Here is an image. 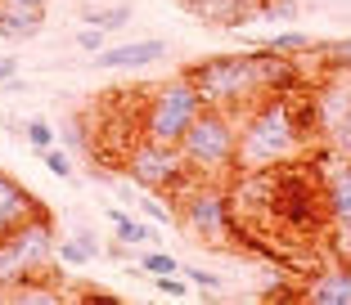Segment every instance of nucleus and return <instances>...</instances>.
<instances>
[{"instance_id": "nucleus-19", "label": "nucleus", "mask_w": 351, "mask_h": 305, "mask_svg": "<svg viewBox=\"0 0 351 305\" xmlns=\"http://www.w3.org/2000/svg\"><path fill=\"white\" fill-rule=\"evenodd\" d=\"M261 45H270V50H279V54H293V59H302V54L315 50V36H306V31H275V36H266Z\"/></svg>"}, {"instance_id": "nucleus-17", "label": "nucleus", "mask_w": 351, "mask_h": 305, "mask_svg": "<svg viewBox=\"0 0 351 305\" xmlns=\"http://www.w3.org/2000/svg\"><path fill=\"white\" fill-rule=\"evenodd\" d=\"M82 23H90V27H99V31H122L126 23H131V5H104V10H86Z\"/></svg>"}, {"instance_id": "nucleus-23", "label": "nucleus", "mask_w": 351, "mask_h": 305, "mask_svg": "<svg viewBox=\"0 0 351 305\" xmlns=\"http://www.w3.org/2000/svg\"><path fill=\"white\" fill-rule=\"evenodd\" d=\"M54 261H63V265H90L95 256L86 252V247L77 243L73 234H68V238H59V243H54Z\"/></svg>"}, {"instance_id": "nucleus-12", "label": "nucleus", "mask_w": 351, "mask_h": 305, "mask_svg": "<svg viewBox=\"0 0 351 305\" xmlns=\"http://www.w3.org/2000/svg\"><path fill=\"white\" fill-rule=\"evenodd\" d=\"M198 23L207 27H226V31H239L243 23L257 18V0H180Z\"/></svg>"}, {"instance_id": "nucleus-6", "label": "nucleus", "mask_w": 351, "mask_h": 305, "mask_svg": "<svg viewBox=\"0 0 351 305\" xmlns=\"http://www.w3.org/2000/svg\"><path fill=\"white\" fill-rule=\"evenodd\" d=\"M171 211L203 247H239L234 243L239 220H234V202H230V184L194 180L180 198H171Z\"/></svg>"}, {"instance_id": "nucleus-14", "label": "nucleus", "mask_w": 351, "mask_h": 305, "mask_svg": "<svg viewBox=\"0 0 351 305\" xmlns=\"http://www.w3.org/2000/svg\"><path fill=\"white\" fill-rule=\"evenodd\" d=\"M36 207H45V202H41L36 194H32V189H23V184L14 180V175L0 171V238L10 234L14 224L27 220V215L36 211Z\"/></svg>"}, {"instance_id": "nucleus-2", "label": "nucleus", "mask_w": 351, "mask_h": 305, "mask_svg": "<svg viewBox=\"0 0 351 305\" xmlns=\"http://www.w3.org/2000/svg\"><path fill=\"white\" fill-rule=\"evenodd\" d=\"M298 157H306V135L289 108V94H266L239 112V171H270Z\"/></svg>"}, {"instance_id": "nucleus-28", "label": "nucleus", "mask_w": 351, "mask_h": 305, "mask_svg": "<svg viewBox=\"0 0 351 305\" xmlns=\"http://www.w3.org/2000/svg\"><path fill=\"white\" fill-rule=\"evenodd\" d=\"M140 215H149L154 224H176V211L171 207H162V202H149V198H140V207H135Z\"/></svg>"}, {"instance_id": "nucleus-15", "label": "nucleus", "mask_w": 351, "mask_h": 305, "mask_svg": "<svg viewBox=\"0 0 351 305\" xmlns=\"http://www.w3.org/2000/svg\"><path fill=\"white\" fill-rule=\"evenodd\" d=\"M108 224L117 229V243L135 247V252H140V247H154V243H158V229L140 220V211L131 215V211H117V207H113V211H108Z\"/></svg>"}, {"instance_id": "nucleus-24", "label": "nucleus", "mask_w": 351, "mask_h": 305, "mask_svg": "<svg viewBox=\"0 0 351 305\" xmlns=\"http://www.w3.org/2000/svg\"><path fill=\"white\" fill-rule=\"evenodd\" d=\"M63 148H68V152H90V148H95V140H90V131H86V122H77V117H73V122L63 126Z\"/></svg>"}, {"instance_id": "nucleus-31", "label": "nucleus", "mask_w": 351, "mask_h": 305, "mask_svg": "<svg viewBox=\"0 0 351 305\" xmlns=\"http://www.w3.org/2000/svg\"><path fill=\"white\" fill-rule=\"evenodd\" d=\"M14 77H19V59L14 54H0V85L14 81Z\"/></svg>"}, {"instance_id": "nucleus-1", "label": "nucleus", "mask_w": 351, "mask_h": 305, "mask_svg": "<svg viewBox=\"0 0 351 305\" xmlns=\"http://www.w3.org/2000/svg\"><path fill=\"white\" fill-rule=\"evenodd\" d=\"M189 85L198 90V99L226 112H243L248 103L266 99V94H289L302 85V59L279 54L270 45H248L239 54H212L185 68Z\"/></svg>"}, {"instance_id": "nucleus-30", "label": "nucleus", "mask_w": 351, "mask_h": 305, "mask_svg": "<svg viewBox=\"0 0 351 305\" xmlns=\"http://www.w3.org/2000/svg\"><path fill=\"white\" fill-rule=\"evenodd\" d=\"M68 234H73L77 243H82L86 252H90L95 261H99V252H104V247H99V238H95V229H90V224H73V229H68Z\"/></svg>"}, {"instance_id": "nucleus-20", "label": "nucleus", "mask_w": 351, "mask_h": 305, "mask_svg": "<svg viewBox=\"0 0 351 305\" xmlns=\"http://www.w3.org/2000/svg\"><path fill=\"white\" fill-rule=\"evenodd\" d=\"M23 140L32 144V152H45L54 144V126L45 122V117H27V122H23Z\"/></svg>"}, {"instance_id": "nucleus-8", "label": "nucleus", "mask_w": 351, "mask_h": 305, "mask_svg": "<svg viewBox=\"0 0 351 305\" xmlns=\"http://www.w3.org/2000/svg\"><path fill=\"white\" fill-rule=\"evenodd\" d=\"M122 171H126L131 184H140L145 194H158L162 202L180 198L189 184L198 180V175L189 171L180 144H158V140H135L131 148L122 152Z\"/></svg>"}, {"instance_id": "nucleus-11", "label": "nucleus", "mask_w": 351, "mask_h": 305, "mask_svg": "<svg viewBox=\"0 0 351 305\" xmlns=\"http://www.w3.org/2000/svg\"><path fill=\"white\" fill-rule=\"evenodd\" d=\"M298 301L311 305H351V265H324L315 274H306V287L298 292Z\"/></svg>"}, {"instance_id": "nucleus-33", "label": "nucleus", "mask_w": 351, "mask_h": 305, "mask_svg": "<svg viewBox=\"0 0 351 305\" xmlns=\"http://www.w3.org/2000/svg\"><path fill=\"white\" fill-rule=\"evenodd\" d=\"M14 5H27V10H50V0H14Z\"/></svg>"}, {"instance_id": "nucleus-21", "label": "nucleus", "mask_w": 351, "mask_h": 305, "mask_svg": "<svg viewBox=\"0 0 351 305\" xmlns=\"http://www.w3.org/2000/svg\"><path fill=\"white\" fill-rule=\"evenodd\" d=\"M41 162H45V171H50L54 180H73V175H77L73 152H68V148H54V144H50V148L41 152Z\"/></svg>"}, {"instance_id": "nucleus-7", "label": "nucleus", "mask_w": 351, "mask_h": 305, "mask_svg": "<svg viewBox=\"0 0 351 305\" xmlns=\"http://www.w3.org/2000/svg\"><path fill=\"white\" fill-rule=\"evenodd\" d=\"M198 112H203V99L185 72L162 85H149V90H140V140L180 144Z\"/></svg>"}, {"instance_id": "nucleus-27", "label": "nucleus", "mask_w": 351, "mask_h": 305, "mask_svg": "<svg viewBox=\"0 0 351 305\" xmlns=\"http://www.w3.org/2000/svg\"><path fill=\"white\" fill-rule=\"evenodd\" d=\"M329 148H333V152H342V157H351V112L329 131Z\"/></svg>"}, {"instance_id": "nucleus-10", "label": "nucleus", "mask_w": 351, "mask_h": 305, "mask_svg": "<svg viewBox=\"0 0 351 305\" xmlns=\"http://www.w3.org/2000/svg\"><path fill=\"white\" fill-rule=\"evenodd\" d=\"M167 59V41H158V36H145V41H126V45H104L99 54H90L95 68L104 72H140L149 68V63Z\"/></svg>"}, {"instance_id": "nucleus-4", "label": "nucleus", "mask_w": 351, "mask_h": 305, "mask_svg": "<svg viewBox=\"0 0 351 305\" xmlns=\"http://www.w3.org/2000/svg\"><path fill=\"white\" fill-rule=\"evenodd\" d=\"M270 215H275L289 234H315L324 220H329V207H324V184L315 162H284L275 166V184H270Z\"/></svg>"}, {"instance_id": "nucleus-16", "label": "nucleus", "mask_w": 351, "mask_h": 305, "mask_svg": "<svg viewBox=\"0 0 351 305\" xmlns=\"http://www.w3.org/2000/svg\"><path fill=\"white\" fill-rule=\"evenodd\" d=\"M135 269L140 274H180V261H176L171 252H158V247H140V256H135Z\"/></svg>"}, {"instance_id": "nucleus-5", "label": "nucleus", "mask_w": 351, "mask_h": 305, "mask_svg": "<svg viewBox=\"0 0 351 305\" xmlns=\"http://www.w3.org/2000/svg\"><path fill=\"white\" fill-rule=\"evenodd\" d=\"M54 215L50 207H36L23 224H14L10 234L0 238V292L19 287L23 278L50 274L54 269Z\"/></svg>"}, {"instance_id": "nucleus-18", "label": "nucleus", "mask_w": 351, "mask_h": 305, "mask_svg": "<svg viewBox=\"0 0 351 305\" xmlns=\"http://www.w3.org/2000/svg\"><path fill=\"white\" fill-rule=\"evenodd\" d=\"M315 59L324 54V68L329 72H351V36H342V41H315Z\"/></svg>"}, {"instance_id": "nucleus-9", "label": "nucleus", "mask_w": 351, "mask_h": 305, "mask_svg": "<svg viewBox=\"0 0 351 305\" xmlns=\"http://www.w3.org/2000/svg\"><path fill=\"white\" fill-rule=\"evenodd\" d=\"M315 171L324 184V207H329V220L338 224V234L351 238V157L324 148L315 157Z\"/></svg>"}, {"instance_id": "nucleus-13", "label": "nucleus", "mask_w": 351, "mask_h": 305, "mask_svg": "<svg viewBox=\"0 0 351 305\" xmlns=\"http://www.w3.org/2000/svg\"><path fill=\"white\" fill-rule=\"evenodd\" d=\"M41 31H45V10H27V5L0 0V41L23 45V41H36Z\"/></svg>"}, {"instance_id": "nucleus-25", "label": "nucleus", "mask_w": 351, "mask_h": 305, "mask_svg": "<svg viewBox=\"0 0 351 305\" xmlns=\"http://www.w3.org/2000/svg\"><path fill=\"white\" fill-rule=\"evenodd\" d=\"M180 274H185L189 287H198V292H221V274H212L207 265H180Z\"/></svg>"}, {"instance_id": "nucleus-29", "label": "nucleus", "mask_w": 351, "mask_h": 305, "mask_svg": "<svg viewBox=\"0 0 351 305\" xmlns=\"http://www.w3.org/2000/svg\"><path fill=\"white\" fill-rule=\"evenodd\" d=\"M104 36H108V31H99V27H90V23H86V27L77 31V50L99 54V50H104Z\"/></svg>"}, {"instance_id": "nucleus-22", "label": "nucleus", "mask_w": 351, "mask_h": 305, "mask_svg": "<svg viewBox=\"0 0 351 305\" xmlns=\"http://www.w3.org/2000/svg\"><path fill=\"white\" fill-rule=\"evenodd\" d=\"M257 18H270V23H298V0H257Z\"/></svg>"}, {"instance_id": "nucleus-26", "label": "nucleus", "mask_w": 351, "mask_h": 305, "mask_svg": "<svg viewBox=\"0 0 351 305\" xmlns=\"http://www.w3.org/2000/svg\"><path fill=\"white\" fill-rule=\"evenodd\" d=\"M154 287L162 296H176V301H180V296H189V278H180V274H154Z\"/></svg>"}, {"instance_id": "nucleus-3", "label": "nucleus", "mask_w": 351, "mask_h": 305, "mask_svg": "<svg viewBox=\"0 0 351 305\" xmlns=\"http://www.w3.org/2000/svg\"><path fill=\"white\" fill-rule=\"evenodd\" d=\"M180 152H185L189 171L198 180H221L230 184V175L239 171V117L226 108H212L203 103V112L194 117V126L180 140Z\"/></svg>"}, {"instance_id": "nucleus-32", "label": "nucleus", "mask_w": 351, "mask_h": 305, "mask_svg": "<svg viewBox=\"0 0 351 305\" xmlns=\"http://www.w3.org/2000/svg\"><path fill=\"white\" fill-rule=\"evenodd\" d=\"M5 90H10V94H23V90H27V81H23V77H14V81H5Z\"/></svg>"}]
</instances>
